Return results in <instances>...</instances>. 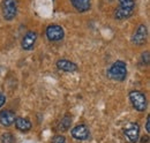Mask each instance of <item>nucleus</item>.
Instances as JSON below:
<instances>
[{
    "instance_id": "f257e3e1",
    "label": "nucleus",
    "mask_w": 150,
    "mask_h": 143,
    "mask_svg": "<svg viewBox=\"0 0 150 143\" xmlns=\"http://www.w3.org/2000/svg\"><path fill=\"white\" fill-rule=\"evenodd\" d=\"M135 0H119V7L114 11L115 20H127L134 14Z\"/></svg>"
},
{
    "instance_id": "f03ea898",
    "label": "nucleus",
    "mask_w": 150,
    "mask_h": 143,
    "mask_svg": "<svg viewBox=\"0 0 150 143\" xmlns=\"http://www.w3.org/2000/svg\"><path fill=\"white\" fill-rule=\"evenodd\" d=\"M108 76L114 80V81H124L127 76V67H126V64L121 60H118L113 64L112 66L109 68L108 71Z\"/></svg>"
},
{
    "instance_id": "7ed1b4c3",
    "label": "nucleus",
    "mask_w": 150,
    "mask_h": 143,
    "mask_svg": "<svg viewBox=\"0 0 150 143\" xmlns=\"http://www.w3.org/2000/svg\"><path fill=\"white\" fill-rule=\"evenodd\" d=\"M2 16L6 21H12L18 15V1L16 0H2L1 2Z\"/></svg>"
},
{
    "instance_id": "20e7f679",
    "label": "nucleus",
    "mask_w": 150,
    "mask_h": 143,
    "mask_svg": "<svg viewBox=\"0 0 150 143\" xmlns=\"http://www.w3.org/2000/svg\"><path fill=\"white\" fill-rule=\"evenodd\" d=\"M129 101L133 107L139 112H144L147 108V97L143 92L134 90L129 92Z\"/></svg>"
},
{
    "instance_id": "39448f33",
    "label": "nucleus",
    "mask_w": 150,
    "mask_h": 143,
    "mask_svg": "<svg viewBox=\"0 0 150 143\" xmlns=\"http://www.w3.org/2000/svg\"><path fill=\"white\" fill-rule=\"evenodd\" d=\"M147 37H148L147 27L144 24H141L137 27L136 31L134 33V35L132 37V43L137 45V46H141L147 42Z\"/></svg>"
},
{
    "instance_id": "423d86ee",
    "label": "nucleus",
    "mask_w": 150,
    "mask_h": 143,
    "mask_svg": "<svg viewBox=\"0 0 150 143\" xmlns=\"http://www.w3.org/2000/svg\"><path fill=\"white\" fill-rule=\"evenodd\" d=\"M64 29L62 27L58 25V24H51L46 28V37L51 40V42H58L64 38Z\"/></svg>"
},
{
    "instance_id": "0eeeda50",
    "label": "nucleus",
    "mask_w": 150,
    "mask_h": 143,
    "mask_svg": "<svg viewBox=\"0 0 150 143\" xmlns=\"http://www.w3.org/2000/svg\"><path fill=\"white\" fill-rule=\"evenodd\" d=\"M71 133H72V136L74 137L75 140H79V141H86V140H88L90 137L89 127L87 125H83V124L75 126Z\"/></svg>"
},
{
    "instance_id": "6e6552de",
    "label": "nucleus",
    "mask_w": 150,
    "mask_h": 143,
    "mask_svg": "<svg viewBox=\"0 0 150 143\" xmlns=\"http://www.w3.org/2000/svg\"><path fill=\"white\" fill-rule=\"evenodd\" d=\"M125 136L128 139V141L132 143H135L139 141V136H140V126L139 124L131 122L125 127L124 129Z\"/></svg>"
},
{
    "instance_id": "1a4fd4ad",
    "label": "nucleus",
    "mask_w": 150,
    "mask_h": 143,
    "mask_svg": "<svg viewBox=\"0 0 150 143\" xmlns=\"http://www.w3.org/2000/svg\"><path fill=\"white\" fill-rule=\"evenodd\" d=\"M37 40V34L35 31H28L22 38V49L25 51H30L34 49Z\"/></svg>"
},
{
    "instance_id": "9d476101",
    "label": "nucleus",
    "mask_w": 150,
    "mask_h": 143,
    "mask_svg": "<svg viewBox=\"0 0 150 143\" xmlns=\"http://www.w3.org/2000/svg\"><path fill=\"white\" fill-rule=\"evenodd\" d=\"M15 119H16V115L11 110H4L0 112V124L5 127H9L11 125H13Z\"/></svg>"
},
{
    "instance_id": "9b49d317",
    "label": "nucleus",
    "mask_w": 150,
    "mask_h": 143,
    "mask_svg": "<svg viewBox=\"0 0 150 143\" xmlns=\"http://www.w3.org/2000/svg\"><path fill=\"white\" fill-rule=\"evenodd\" d=\"M57 67H58L60 71L67 72V73H73V72L77 71L76 64L69 61V60H66V59L58 60V61H57Z\"/></svg>"
},
{
    "instance_id": "f8f14e48",
    "label": "nucleus",
    "mask_w": 150,
    "mask_h": 143,
    "mask_svg": "<svg viewBox=\"0 0 150 143\" xmlns=\"http://www.w3.org/2000/svg\"><path fill=\"white\" fill-rule=\"evenodd\" d=\"M71 2L73 7L80 13L87 12L91 7V0H71Z\"/></svg>"
},
{
    "instance_id": "ddd939ff",
    "label": "nucleus",
    "mask_w": 150,
    "mask_h": 143,
    "mask_svg": "<svg viewBox=\"0 0 150 143\" xmlns=\"http://www.w3.org/2000/svg\"><path fill=\"white\" fill-rule=\"evenodd\" d=\"M15 126L16 128L21 130V132H28L31 129V122L28 120V119H24V118H16L15 119Z\"/></svg>"
},
{
    "instance_id": "4468645a",
    "label": "nucleus",
    "mask_w": 150,
    "mask_h": 143,
    "mask_svg": "<svg viewBox=\"0 0 150 143\" xmlns=\"http://www.w3.org/2000/svg\"><path fill=\"white\" fill-rule=\"evenodd\" d=\"M71 125H72V117L68 115V114H66V115L60 120V122H59V125H58V130H60V132H66V130L69 129Z\"/></svg>"
},
{
    "instance_id": "2eb2a0df",
    "label": "nucleus",
    "mask_w": 150,
    "mask_h": 143,
    "mask_svg": "<svg viewBox=\"0 0 150 143\" xmlns=\"http://www.w3.org/2000/svg\"><path fill=\"white\" fill-rule=\"evenodd\" d=\"M0 141L1 143H14V136L12 133L6 132L0 136Z\"/></svg>"
},
{
    "instance_id": "dca6fc26",
    "label": "nucleus",
    "mask_w": 150,
    "mask_h": 143,
    "mask_svg": "<svg viewBox=\"0 0 150 143\" xmlns=\"http://www.w3.org/2000/svg\"><path fill=\"white\" fill-rule=\"evenodd\" d=\"M52 143H66V140L61 135H56L53 137V140H52Z\"/></svg>"
},
{
    "instance_id": "f3484780",
    "label": "nucleus",
    "mask_w": 150,
    "mask_h": 143,
    "mask_svg": "<svg viewBox=\"0 0 150 143\" xmlns=\"http://www.w3.org/2000/svg\"><path fill=\"white\" fill-rule=\"evenodd\" d=\"M142 61L144 62L146 66L149 65V52H146V53L142 54Z\"/></svg>"
},
{
    "instance_id": "a211bd4d",
    "label": "nucleus",
    "mask_w": 150,
    "mask_h": 143,
    "mask_svg": "<svg viewBox=\"0 0 150 143\" xmlns=\"http://www.w3.org/2000/svg\"><path fill=\"white\" fill-rule=\"evenodd\" d=\"M6 103V96L4 93H0V107Z\"/></svg>"
},
{
    "instance_id": "6ab92c4d",
    "label": "nucleus",
    "mask_w": 150,
    "mask_h": 143,
    "mask_svg": "<svg viewBox=\"0 0 150 143\" xmlns=\"http://www.w3.org/2000/svg\"><path fill=\"white\" fill-rule=\"evenodd\" d=\"M146 130L150 133V117L148 115L147 117V122H146Z\"/></svg>"
}]
</instances>
